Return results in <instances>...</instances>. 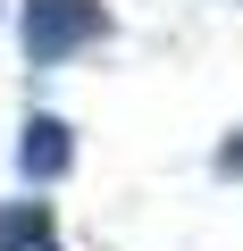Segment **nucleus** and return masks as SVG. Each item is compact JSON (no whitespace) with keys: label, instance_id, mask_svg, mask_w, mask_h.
<instances>
[{"label":"nucleus","instance_id":"nucleus-1","mask_svg":"<svg viewBox=\"0 0 243 251\" xmlns=\"http://www.w3.org/2000/svg\"><path fill=\"white\" fill-rule=\"evenodd\" d=\"M109 34H117V17L101 9V0H26L17 9V42H26L34 67H67V59L101 50Z\"/></svg>","mask_w":243,"mask_h":251},{"label":"nucleus","instance_id":"nucleus-2","mask_svg":"<svg viewBox=\"0 0 243 251\" xmlns=\"http://www.w3.org/2000/svg\"><path fill=\"white\" fill-rule=\"evenodd\" d=\"M17 168H26V184H59V176L76 168V126H67V117H26Z\"/></svg>","mask_w":243,"mask_h":251},{"label":"nucleus","instance_id":"nucleus-3","mask_svg":"<svg viewBox=\"0 0 243 251\" xmlns=\"http://www.w3.org/2000/svg\"><path fill=\"white\" fill-rule=\"evenodd\" d=\"M0 251H67V234H59V218H51L42 193L0 201Z\"/></svg>","mask_w":243,"mask_h":251},{"label":"nucleus","instance_id":"nucleus-4","mask_svg":"<svg viewBox=\"0 0 243 251\" xmlns=\"http://www.w3.org/2000/svg\"><path fill=\"white\" fill-rule=\"evenodd\" d=\"M218 176H226V184H243V126L218 143Z\"/></svg>","mask_w":243,"mask_h":251}]
</instances>
